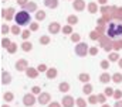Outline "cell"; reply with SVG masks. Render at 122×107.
I'll use <instances>...</instances> for the list:
<instances>
[{"label": "cell", "instance_id": "1", "mask_svg": "<svg viewBox=\"0 0 122 107\" xmlns=\"http://www.w3.org/2000/svg\"><path fill=\"white\" fill-rule=\"evenodd\" d=\"M108 37H111V38H115V37H119L122 35V24L121 23H111L109 26H108Z\"/></svg>", "mask_w": 122, "mask_h": 107}, {"label": "cell", "instance_id": "2", "mask_svg": "<svg viewBox=\"0 0 122 107\" xmlns=\"http://www.w3.org/2000/svg\"><path fill=\"white\" fill-rule=\"evenodd\" d=\"M31 20L30 14L27 13V11H24V10H21V11H19L17 14H16V23L19 24V26H26V24H29Z\"/></svg>", "mask_w": 122, "mask_h": 107}]
</instances>
